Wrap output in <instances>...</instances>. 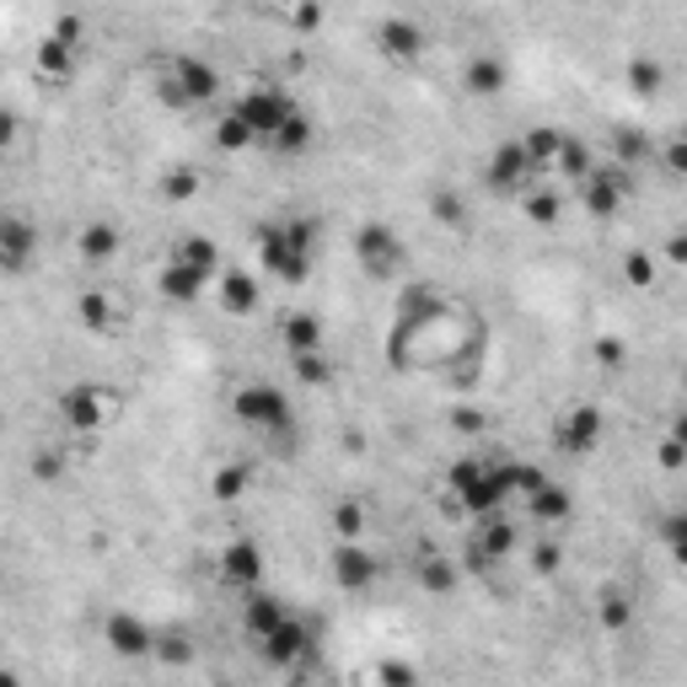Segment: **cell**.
<instances>
[{"label":"cell","mask_w":687,"mask_h":687,"mask_svg":"<svg viewBox=\"0 0 687 687\" xmlns=\"http://www.w3.org/2000/svg\"><path fill=\"white\" fill-rule=\"evenodd\" d=\"M306 146H312V119H306V114L296 108V114H291V119H285V124H279V129L269 135V146H264V150H279V156H301Z\"/></svg>","instance_id":"cell-26"},{"label":"cell","mask_w":687,"mask_h":687,"mask_svg":"<svg viewBox=\"0 0 687 687\" xmlns=\"http://www.w3.org/2000/svg\"><path fill=\"white\" fill-rule=\"evenodd\" d=\"M333 532H338V538H360V532H365V510H360L355 500L333 506Z\"/></svg>","instance_id":"cell-42"},{"label":"cell","mask_w":687,"mask_h":687,"mask_svg":"<svg viewBox=\"0 0 687 687\" xmlns=\"http://www.w3.org/2000/svg\"><path fill=\"white\" fill-rule=\"evenodd\" d=\"M376 43H382V55L387 60H419L424 55V28L419 22H409V17H387L382 28H376Z\"/></svg>","instance_id":"cell-21"},{"label":"cell","mask_w":687,"mask_h":687,"mask_svg":"<svg viewBox=\"0 0 687 687\" xmlns=\"http://www.w3.org/2000/svg\"><path fill=\"white\" fill-rule=\"evenodd\" d=\"M76 317H81V323H87L91 333H114V328H119L114 296H102V291H87V296L76 301Z\"/></svg>","instance_id":"cell-28"},{"label":"cell","mask_w":687,"mask_h":687,"mask_svg":"<svg viewBox=\"0 0 687 687\" xmlns=\"http://www.w3.org/2000/svg\"><path fill=\"white\" fill-rule=\"evenodd\" d=\"M258 645H264V656H269L274 666L296 671L301 660L317 650V624H312V618H306V624H301V618H285V624L274 628L269 639H258Z\"/></svg>","instance_id":"cell-14"},{"label":"cell","mask_w":687,"mask_h":687,"mask_svg":"<svg viewBox=\"0 0 687 687\" xmlns=\"http://www.w3.org/2000/svg\"><path fill=\"white\" fill-rule=\"evenodd\" d=\"M376 683L409 687V683H419V671H414V666H403V660H382V666H376Z\"/></svg>","instance_id":"cell-46"},{"label":"cell","mask_w":687,"mask_h":687,"mask_svg":"<svg viewBox=\"0 0 687 687\" xmlns=\"http://www.w3.org/2000/svg\"><path fill=\"white\" fill-rule=\"evenodd\" d=\"M521 506H527V516H532L538 527H559V521H569V516H575V494H569L565 483L542 479L532 494H521Z\"/></svg>","instance_id":"cell-20"},{"label":"cell","mask_w":687,"mask_h":687,"mask_svg":"<svg viewBox=\"0 0 687 687\" xmlns=\"http://www.w3.org/2000/svg\"><path fill=\"white\" fill-rule=\"evenodd\" d=\"M601 435H607V414H601L597 403H575V409H565V414L553 419V446L565 451V457L601 451Z\"/></svg>","instance_id":"cell-8"},{"label":"cell","mask_w":687,"mask_h":687,"mask_svg":"<svg viewBox=\"0 0 687 687\" xmlns=\"http://www.w3.org/2000/svg\"><path fill=\"white\" fill-rule=\"evenodd\" d=\"M516 205L527 209V220H532V226H553V220H559V194H553V188H542V183H532Z\"/></svg>","instance_id":"cell-34"},{"label":"cell","mask_w":687,"mask_h":687,"mask_svg":"<svg viewBox=\"0 0 687 687\" xmlns=\"http://www.w3.org/2000/svg\"><path fill=\"white\" fill-rule=\"evenodd\" d=\"M312 258H317V220L312 215H291V220H264L258 226V264L274 274L279 285H306L312 279Z\"/></svg>","instance_id":"cell-1"},{"label":"cell","mask_w":687,"mask_h":687,"mask_svg":"<svg viewBox=\"0 0 687 687\" xmlns=\"http://www.w3.org/2000/svg\"><path fill=\"white\" fill-rule=\"evenodd\" d=\"M628 350H624V338H601L597 344V365H624Z\"/></svg>","instance_id":"cell-51"},{"label":"cell","mask_w":687,"mask_h":687,"mask_svg":"<svg viewBox=\"0 0 687 687\" xmlns=\"http://www.w3.org/2000/svg\"><path fill=\"white\" fill-rule=\"evenodd\" d=\"M580 199H586V209L591 215H618L628 199V167H618V161H597L586 178H580Z\"/></svg>","instance_id":"cell-12"},{"label":"cell","mask_w":687,"mask_h":687,"mask_svg":"<svg viewBox=\"0 0 687 687\" xmlns=\"http://www.w3.org/2000/svg\"><path fill=\"white\" fill-rule=\"evenodd\" d=\"M17 140H22V119H17L11 108H0V156L17 146Z\"/></svg>","instance_id":"cell-48"},{"label":"cell","mask_w":687,"mask_h":687,"mask_svg":"<svg viewBox=\"0 0 687 687\" xmlns=\"http://www.w3.org/2000/svg\"><path fill=\"white\" fill-rule=\"evenodd\" d=\"M683 253H687V247H683V237H671V242H666V264H687Z\"/></svg>","instance_id":"cell-54"},{"label":"cell","mask_w":687,"mask_h":687,"mask_svg":"<svg viewBox=\"0 0 687 687\" xmlns=\"http://www.w3.org/2000/svg\"><path fill=\"white\" fill-rule=\"evenodd\" d=\"M462 87L473 91V97H500V91L510 87L506 60H494V55H473V60L462 65Z\"/></svg>","instance_id":"cell-24"},{"label":"cell","mask_w":687,"mask_h":687,"mask_svg":"<svg viewBox=\"0 0 687 687\" xmlns=\"http://www.w3.org/2000/svg\"><path fill=\"white\" fill-rule=\"evenodd\" d=\"M419 586H424V591H435V597L457 591V565H451V559H435V553H430V559L419 565Z\"/></svg>","instance_id":"cell-35"},{"label":"cell","mask_w":687,"mask_h":687,"mask_svg":"<svg viewBox=\"0 0 687 687\" xmlns=\"http://www.w3.org/2000/svg\"><path fill=\"white\" fill-rule=\"evenodd\" d=\"M76 60H81V49H70V43H65V38H55V32H49V38L38 43V55H32L38 76H43V81H55V87H65V81L76 76Z\"/></svg>","instance_id":"cell-23"},{"label":"cell","mask_w":687,"mask_h":687,"mask_svg":"<svg viewBox=\"0 0 687 687\" xmlns=\"http://www.w3.org/2000/svg\"><path fill=\"white\" fill-rule=\"evenodd\" d=\"M291 618V607L274 597V591H264V586H253V591H242V628L253 634V639H269L274 628Z\"/></svg>","instance_id":"cell-18"},{"label":"cell","mask_w":687,"mask_h":687,"mask_svg":"<svg viewBox=\"0 0 687 687\" xmlns=\"http://www.w3.org/2000/svg\"><path fill=\"white\" fill-rule=\"evenodd\" d=\"M215 301L226 317H253L258 312V279L247 269H220L215 274Z\"/></svg>","instance_id":"cell-19"},{"label":"cell","mask_w":687,"mask_h":687,"mask_svg":"<svg viewBox=\"0 0 687 687\" xmlns=\"http://www.w3.org/2000/svg\"><path fill=\"white\" fill-rule=\"evenodd\" d=\"M291 371H296L301 387H328L333 382V360L323 355V350H301V355H291Z\"/></svg>","instance_id":"cell-31"},{"label":"cell","mask_w":687,"mask_h":687,"mask_svg":"<svg viewBox=\"0 0 687 687\" xmlns=\"http://www.w3.org/2000/svg\"><path fill=\"white\" fill-rule=\"evenodd\" d=\"M660 81H666V70H660L656 60H634V65H628V87L639 91V97H656Z\"/></svg>","instance_id":"cell-38"},{"label":"cell","mask_w":687,"mask_h":687,"mask_svg":"<svg viewBox=\"0 0 687 687\" xmlns=\"http://www.w3.org/2000/svg\"><path fill=\"white\" fill-rule=\"evenodd\" d=\"M156 97H161V108H173V114H188V108H205L220 97V70L199 55H173V60L161 65V76H156Z\"/></svg>","instance_id":"cell-4"},{"label":"cell","mask_w":687,"mask_h":687,"mask_svg":"<svg viewBox=\"0 0 687 687\" xmlns=\"http://www.w3.org/2000/svg\"><path fill=\"white\" fill-rule=\"evenodd\" d=\"M451 424H457L462 435H473V430H483V414H479V409H457V414H451Z\"/></svg>","instance_id":"cell-52"},{"label":"cell","mask_w":687,"mask_h":687,"mask_svg":"<svg viewBox=\"0 0 687 687\" xmlns=\"http://www.w3.org/2000/svg\"><path fill=\"white\" fill-rule=\"evenodd\" d=\"M119 247H124V232L114 226V220H87L81 237H76V253H81L87 264H114Z\"/></svg>","instance_id":"cell-22"},{"label":"cell","mask_w":687,"mask_h":687,"mask_svg":"<svg viewBox=\"0 0 687 687\" xmlns=\"http://www.w3.org/2000/svg\"><path fill=\"white\" fill-rule=\"evenodd\" d=\"M55 38H65L70 49H81V43H87V28H81V17H60V28H55Z\"/></svg>","instance_id":"cell-50"},{"label":"cell","mask_w":687,"mask_h":687,"mask_svg":"<svg viewBox=\"0 0 687 687\" xmlns=\"http://www.w3.org/2000/svg\"><path fill=\"white\" fill-rule=\"evenodd\" d=\"M285 350H291V355L323 350V317H317V312H291V317H285Z\"/></svg>","instance_id":"cell-25"},{"label":"cell","mask_w":687,"mask_h":687,"mask_svg":"<svg viewBox=\"0 0 687 687\" xmlns=\"http://www.w3.org/2000/svg\"><path fill=\"white\" fill-rule=\"evenodd\" d=\"M542 178H548V173L527 156L521 140H500V146L489 150V161H483V183H489V194H500V199H521V194Z\"/></svg>","instance_id":"cell-5"},{"label":"cell","mask_w":687,"mask_h":687,"mask_svg":"<svg viewBox=\"0 0 687 687\" xmlns=\"http://www.w3.org/2000/svg\"><path fill=\"white\" fill-rule=\"evenodd\" d=\"M683 167H687V150H683V140H671V146H666V173L677 178Z\"/></svg>","instance_id":"cell-53"},{"label":"cell","mask_w":687,"mask_h":687,"mask_svg":"<svg viewBox=\"0 0 687 687\" xmlns=\"http://www.w3.org/2000/svg\"><path fill=\"white\" fill-rule=\"evenodd\" d=\"M328 569H333V586H338V591H371L376 575H382V559H376L360 538H338Z\"/></svg>","instance_id":"cell-11"},{"label":"cell","mask_w":687,"mask_h":687,"mask_svg":"<svg viewBox=\"0 0 687 687\" xmlns=\"http://www.w3.org/2000/svg\"><path fill=\"white\" fill-rule=\"evenodd\" d=\"M591 167H597V156H591V146H586V140H575V135H565V146H559V156H553V167H548V173H559V178H586V173H591Z\"/></svg>","instance_id":"cell-27"},{"label":"cell","mask_w":687,"mask_h":687,"mask_svg":"<svg viewBox=\"0 0 687 687\" xmlns=\"http://www.w3.org/2000/svg\"><path fill=\"white\" fill-rule=\"evenodd\" d=\"M624 274H628V285H656V258L650 253H628V264H624Z\"/></svg>","instance_id":"cell-43"},{"label":"cell","mask_w":687,"mask_h":687,"mask_svg":"<svg viewBox=\"0 0 687 687\" xmlns=\"http://www.w3.org/2000/svg\"><path fill=\"white\" fill-rule=\"evenodd\" d=\"M215 146L226 150V156H242V150H253V146H258V140H253V129H247V124H242L237 114L226 108V114L215 119Z\"/></svg>","instance_id":"cell-33"},{"label":"cell","mask_w":687,"mask_h":687,"mask_svg":"<svg viewBox=\"0 0 687 687\" xmlns=\"http://www.w3.org/2000/svg\"><path fill=\"white\" fill-rule=\"evenodd\" d=\"M32 479H38V483L65 479V457H60V451H38V457H32Z\"/></svg>","instance_id":"cell-45"},{"label":"cell","mask_w":687,"mask_h":687,"mask_svg":"<svg viewBox=\"0 0 687 687\" xmlns=\"http://www.w3.org/2000/svg\"><path fill=\"white\" fill-rule=\"evenodd\" d=\"M430 215H435L441 226H462V220H468V209H462V199H457L451 188H441V194H430Z\"/></svg>","instance_id":"cell-41"},{"label":"cell","mask_w":687,"mask_h":687,"mask_svg":"<svg viewBox=\"0 0 687 687\" xmlns=\"http://www.w3.org/2000/svg\"><path fill=\"white\" fill-rule=\"evenodd\" d=\"M559 565H565V553H559L553 542H538V553H532V569H538V575H553Z\"/></svg>","instance_id":"cell-49"},{"label":"cell","mask_w":687,"mask_h":687,"mask_svg":"<svg viewBox=\"0 0 687 687\" xmlns=\"http://www.w3.org/2000/svg\"><path fill=\"white\" fill-rule=\"evenodd\" d=\"M521 146H527V156H532L542 173H548V167H553V156H559V146H565V129H553V124H532V129L521 135Z\"/></svg>","instance_id":"cell-29"},{"label":"cell","mask_w":687,"mask_h":687,"mask_svg":"<svg viewBox=\"0 0 687 687\" xmlns=\"http://www.w3.org/2000/svg\"><path fill=\"white\" fill-rule=\"evenodd\" d=\"M291 28H296V32H317V28H323V6H317V0H296V6H291Z\"/></svg>","instance_id":"cell-44"},{"label":"cell","mask_w":687,"mask_h":687,"mask_svg":"<svg viewBox=\"0 0 687 687\" xmlns=\"http://www.w3.org/2000/svg\"><path fill=\"white\" fill-rule=\"evenodd\" d=\"M150 656H161V660H188V639H183V634H161Z\"/></svg>","instance_id":"cell-47"},{"label":"cell","mask_w":687,"mask_h":687,"mask_svg":"<svg viewBox=\"0 0 687 687\" xmlns=\"http://www.w3.org/2000/svg\"><path fill=\"white\" fill-rule=\"evenodd\" d=\"M516 553V521H510L506 510H494V516H473V542H468V559L473 565H500Z\"/></svg>","instance_id":"cell-13"},{"label":"cell","mask_w":687,"mask_h":687,"mask_svg":"<svg viewBox=\"0 0 687 687\" xmlns=\"http://www.w3.org/2000/svg\"><path fill=\"white\" fill-rule=\"evenodd\" d=\"M446 489H451V506L462 516H494V510L510 506L500 462H489V457H457L446 473Z\"/></svg>","instance_id":"cell-2"},{"label":"cell","mask_w":687,"mask_h":687,"mask_svg":"<svg viewBox=\"0 0 687 687\" xmlns=\"http://www.w3.org/2000/svg\"><path fill=\"white\" fill-rule=\"evenodd\" d=\"M232 114L253 129V140H258V146H269L274 129L296 114V97H291L285 87H247L237 102H232Z\"/></svg>","instance_id":"cell-6"},{"label":"cell","mask_w":687,"mask_h":687,"mask_svg":"<svg viewBox=\"0 0 687 687\" xmlns=\"http://www.w3.org/2000/svg\"><path fill=\"white\" fill-rule=\"evenodd\" d=\"M500 479H506L510 500H516V494H532V489H538L548 473H542L538 462H500Z\"/></svg>","instance_id":"cell-36"},{"label":"cell","mask_w":687,"mask_h":687,"mask_svg":"<svg viewBox=\"0 0 687 687\" xmlns=\"http://www.w3.org/2000/svg\"><path fill=\"white\" fill-rule=\"evenodd\" d=\"M108 414H114V403H108V392L97 382H76V387L60 392V419L65 430H76V435H97L108 424Z\"/></svg>","instance_id":"cell-9"},{"label":"cell","mask_w":687,"mask_h":687,"mask_svg":"<svg viewBox=\"0 0 687 687\" xmlns=\"http://www.w3.org/2000/svg\"><path fill=\"white\" fill-rule=\"evenodd\" d=\"M38 258V226L22 209H6L0 215V274H28Z\"/></svg>","instance_id":"cell-10"},{"label":"cell","mask_w":687,"mask_h":687,"mask_svg":"<svg viewBox=\"0 0 687 687\" xmlns=\"http://www.w3.org/2000/svg\"><path fill=\"white\" fill-rule=\"evenodd\" d=\"M215 569H220V580L232 586V591H253V586H264V548L253 538H237L220 548V559H215Z\"/></svg>","instance_id":"cell-15"},{"label":"cell","mask_w":687,"mask_h":687,"mask_svg":"<svg viewBox=\"0 0 687 687\" xmlns=\"http://www.w3.org/2000/svg\"><path fill=\"white\" fill-rule=\"evenodd\" d=\"M628 618H634V601H628V591L607 586V591L597 597V624L607 628V634H618V628H628Z\"/></svg>","instance_id":"cell-32"},{"label":"cell","mask_w":687,"mask_h":687,"mask_svg":"<svg viewBox=\"0 0 687 687\" xmlns=\"http://www.w3.org/2000/svg\"><path fill=\"white\" fill-rule=\"evenodd\" d=\"M156 285H161V296L173 301V306H199L205 291L215 285V274L194 269V264H183V258L167 253V264H161V274H156Z\"/></svg>","instance_id":"cell-16"},{"label":"cell","mask_w":687,"mask_h":687,"mask_svg":"<svg viewBox=\"0 0 687 687\" xmlns=\"http://www.w3.org/2000/svg\"><path fill=\"white\" fill-rule=\"evenodd\" d=\"M194 194H199V173H194V167H178V173L161 178V199H173V205L194 199Z\"/></svg>","instance_id":"cell-39"},{"label":"cell","mask_w":687,"mask_h":687,"mask_svg":"<svg viewBox=\"0 0 687 687\" xmlns=\"http://www.w3.org/2000/svg\"><path fill=\"white\" fill-rule=\"evenodd\" d=\"M102 639H108V650L114 656H129L140 660L156 650V628L146 618H135V612H108V624H102Z\"/></svg>","instance_id":"cell-17"},{"label":"cell","mask_w":687,"mask_h":687,"mask_svg":"<svg viewBox=\"0 0 687 687\" xmlns=\"http://www.w3.org/2000/svg\"><path fill=\"white\" fill-rule=\"evenodd\" d=\"M355 258H360V269H365V279H392V274L409 264V247H403V237L392 232L387 220H365L355 232Z\"/></svg>","instance_id":"cell-7"},{"label":"cell","mask_w":687,"mask_h":687,"mask_svg":"<svg viewBox=\"0 0 687 687\" xmlns=\"http://www.w3.org/2000/svg\"><path fill=\"white\" fill-rule=\"evenodd\" d=\"M247 483H253V473H247L242 462L220 468V473H215V500H237V494H247Z\"/></svg>","instance_id":"cell-40"},{"label":"cell","mask_w":687,"mask_h":687,"mask_svg":"<svg viewBox=\"0 0 687 687\" xmlns=\"http://www.w3.org/2000/svg\"><path fill=\"white\" fill-rule=\"evenodd\" d=\"M232 414L247 424V430H258V435H269V441H285L291 446V435H296V403H291V392L274 387V382H242L232 392Z\"/></svg>","instance_id":"cell-3"},{"label":"cell","mask_w":687,"mask_h":687,"mask_svg":"<svg viewBox=\"0 0 687 687\" xmlns=\"http://www.w3.org/2000/svg\"><path fill=\"white\" fill-rule=\"evenodd\" d=\"M173 258H183V264H194V269L205 274H220V247H215V237H183L178 247H173Z\"/></svg>","instance_id":"cell-30"},{"label":"cell","mask_w":687,"mask_h":687,"mask_svg":"<svg viewBox=\"0 0 687 687\" xmlns=\"http://www.w3.org/2000/svg\"><path fill=\"white\" fill-rule=\"evenodd\" d=\"M650 161V140L639 135V129H618V167H645Z\"/></svg>","instance_id":"cell-37"}]
</instances>
